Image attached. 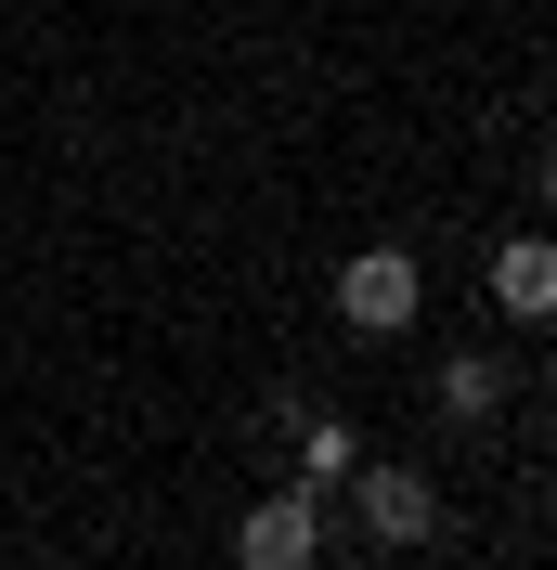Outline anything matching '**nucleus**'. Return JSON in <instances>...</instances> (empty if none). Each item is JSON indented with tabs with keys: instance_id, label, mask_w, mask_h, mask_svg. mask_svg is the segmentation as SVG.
I'll return each instance as SVG.
<instances>
[{
	"instance_id": "1",
	"label": "nucleus",
	"mask_w": 557,
	"mask_h": 570,
	"mask_svg": "<svg viewBox=\"0 0 557 570\" xmlns=\"http://www.w3.org/2000/svg\"><path fill=\"white\" fill-rule=\"evenodd\" d=\"M312 558H324V493L273 480V493L234 519V570H312Z\"/></svg>"
},
{
	"instance_id": "3",
	"label": "nucleus",
	"mask_w": 557,
	"mask_h": 570,
	"mask_svg": "<svg viewBox=\"0 0 557 570\" xmlns=\"http://www.w3.org/2000/svg\"><path fill=\"white\" fill-rule=\"evenodd\" d=\"M350 505H363V532H377V544H428V532H441L428 466H377V454H363V466H350Z\"/></svg>"
},
{
	"instance_id": "2",
	"label": "nucleus",
	"mask_w": 557,
	"mask_h": 570,
	"mask_svg": "<svg viewBox=\"0 0 557 570\" xmlns=\"http://www.w3.org/2000/svg\"><path fill=\"white\" fill-rule=\"evenodd\" d=\"M416 298H428V273H416L402 247H363V259L338 273V324H363V337H402Z\"/></svg>"
},
{
	"instance_id": "5",
	"label": "nucleus",
	"mask_w": 557,
	"mask_h": 570,
	"mask_svg": "<svg viewBox=\"0 0 557 570\" xmlns=\"http://www.w3.org/2000/svg\"><path fill=\"white\" fill-rule=\"evenodd\" d=\"M492 298H506L519 324H545V312H557V247H545V234H519V247L492 259Z\"/></svg>"
},
{
	"instance_id": "6",
	"label": "nucleus",
	"mask_w": 557,
	"mask_h": 570,
	"mask_svg": "<svg viewBox=\"0 0 557 570\" xmlns=\"http://www.w3.org/2000/svg\"><path fill=\"white\" fill-rule=\"evenodd\" d=\"M428 402H441V415H492V402H506V363H492V351H441Z\"/></svg>"
},
{
	"instance_id": "4",
	"label": "nucleus",
	"mask_w": 557,
	"mask_h": 570,
	"mask_svg": "<svg viewBox=\"0 0 557 570\" xmlns=\"http://www.w3.org/2000/svg\"><path fill=\"white\" fill-rule=\"evenodd\" d=\"M285 441H299V466H285L299 493H338L350 466H363V428H350V415H285Z\"/></svg>"
}]
</instances>
